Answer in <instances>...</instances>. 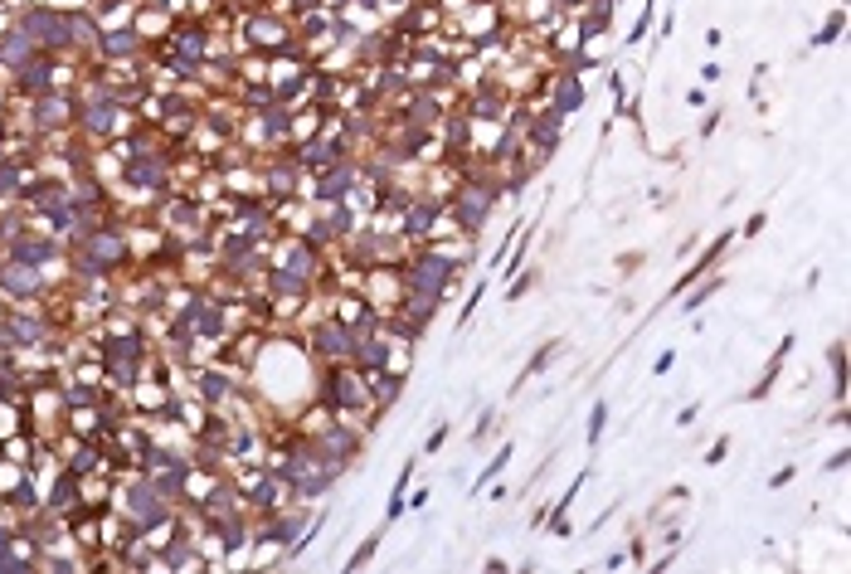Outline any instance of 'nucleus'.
I'll return each mask as SVG.
<instances>
[{
  "label": "nucleus",
  "instance_id": "nucleus-1",
  "mask_svg": "<svg viewBox=\"0 0 851 574\" xmlns=\"http://www.w3.org/2000/svg\"><path fill=\"white\" fill-rule=\"evenodd\" d=\"M448 229L458 234V239H481L487 234L491 215L501 209L506 200V171H496V166H472V171L462 176H448Z\"/></svg>",
  "mask_w": 851,
  "mask_h": 574
},
{
  "label": "nucleus",
  "instance_id": "nucleus-2",
  "mask_svg": "<svg viewBox=\"0 0 851 574\" xmlns=\"http://www.w3.org/2000/svg\"><path fill=\"white\" fill-rule=\"evenodd\" d=\"M311 399L321 404V409H331L336 418H360L365 428H380L375 404H370V385H365V375L350 366V360H336V366H311Z\"/></svg>",
  "mask_w": 851,
  "mask_h": 574
},
{
  "label": "nucleus",
  "instance_id": "nucleus-3",
  "mask_svg": "<svg viewBox=\"0 0 851 574\" xmlns=\"http://www.w3.org/2000/svg\"><path fill=\"white\" fill-rule=\"evenodd\" d=\"M15 25L39 45V54H54V59H74L68 5H54V0H25V5L15 10Z\"/></svg>",
  "mask_w": 851,
  "mask_h": 574
},
{
  "label": "nucleus",
  "instance_id": "nucleus-4",
  "mask_svg": "<svg viewBox=\"0 0 851 574\" xmlns=\"http://www.w3.org/2000/svg\"><path fill=\"white\" fill-rule=\"evenodd\" d=\"M297 341H302V351L311 356V366H336V360H350V351H356V331H350L331 307L311 317Z\"/></svg>",
  "mask_w": 851,
  "mask_h": 574
},
{
  "label": "nucleus",
  "instance_id": "nucleus-5",
  "mask_svg": "<svg viewBox=\"0 0 851 574\" xmlns=\"http://www.w3.org/2000/svg\"><path fill=\"white\" fill-rule=\"evenodd\" d=\"M360 186H365V180H360V161L346 156V161L326 166L321 176H307L302 180V205L326 209V205H340V200H356Z\"/></svg>",
  "mask_w": 851,
  "mask_h": 574
},
{
  "label": "nucleus",
  "instance_id": "nucleus-6",
  "mask_svg": "<svg viewBox=\"0 0 851 574\" xmlns=\"http://www.w3.org/2000/svg\"><path fill=\"white\" fill-rule=\"evenodd\" d=\"M443 224H448V195H429V190H419L414 200H409V209L400 219H394V229L404 234V244L414 248V244H429L443 234Z\"/></svg>",
  "mask_w": 851,
  "mask_h": 574
},
{
  "label": "nucleus",
  "instance_id": "nucleus-7",
  "mask_svg": "<svg viewBox=\"0 0 851 574\" xmlns=\"http://www.w3.org/2000/svg\"><path fill=\"white\" fill-rule=\"evenodd\" d=\"M151 54V39L137 30L132 20L127 25H97V45H93V59H103V64H141Z\"/></svg>",
  "mask_w": 851,
  "mask_h": 574
},
{
  "label": "nucleus",
  "instance_id": "nucleus-8",
  "mask_svg": "<svg viewBox=\"0 0 851 574\" xmlns=\"http://www.w3.org/2000/svg\"><path fill=\"white\" fill-rule=\"evenodd\" d=\"M0 297H5V302H25V307L45 302L49 297V273L35 268V263H20V258L0 254Z\"/></svg>",
  "mask_w": 851,
  "mask_h": 574
},
{
  "label": "nucleus",
  "instance_id": "nucleus-9",
  "mask_svg": "<svg viewBox=\"0 0 851 574\" xmlns=\"http://www.w3.org/2000/svg\"><path fill=\"white\" fill-rule=\"evenodd\" d=\"M541 103H550L560 117H574V112L589 103L584 74H564V68H550V83H545V97H541Z\"/></svg>",
  "mask_w": 851,
  "mask_h": 574
},
{
  "label": "nucleus",
  "instance_id": "nucleus-10",
  "mask_svg": "<svg viewBox=\"0 0 851 574\" xmlns=\"http://www.w3.org/2000/svg\"><path fill=\"white\" fill-rule=\"evenodd\" d=\"M35 54H39V45L15 25V15H10L5 25H0V78H10L15 68H25Z\"/></svg>",
  "mask_w": 851,
  "mask_h": 574
},
{
  "label": "nucleus",
  "instance_id": "nucleus-11",
  "mask_svg": "<svg viewBox=\"0 0 851 574\" xmlns=\"http://www.w3.org/2000/svg\"><path fill=\"white\" fill-rule=\"evenodd\" d=\"M793 346H798V336H784V341H778V351L769 356V360H764V370H759V380L755 385H749L745 389V404H764V399H769L774 395V389H778V380H784V366H788V356H793Z\"/></svg>",
  "mask_w": 851,
  "mask_h": 574
},
{
  "label": "nucleus",
  "instance_id": "nucleus-12",
  "mask_svg": "<svg viewBox=\"0 0 851 574\" xmlns=\"http://www.w3.org/2000/svg\"><path fill=\"white\" fill-rule=\"evenodd\" d=\"M365 385H370V404H375V414H390L394 404L404 399V385H409V370L404 366H390V370H375V375H365Z\"/></svg>",
  "mask_w": 851,
  "mask_h": 574
},
{
  "label": "nucleus",
  "instance_id": "nucleus-13",
  "mask_svg": "<svg viewBox=\"0 0 851 574\" xmlns=\"http://www.w3.org/2000/svg\"><path fill=\"white\" fill-rule=\"evenodd\" d=\"M560 356H564V341H545V346H535V351H531V360L521 366V375L511 380V389H506V395H521V389H526V385H531L541 370H550V366H555Z\"/></svg>",
  "mask_w": 851,
  "mask_h": 574
},
{
  "label": "nucleus",
  "instance_id": "nucleus-14",
  "mask_svg": "<svg viewBox=\"0 0 851 574\" xmlns=\"http://www.w3.org/2000/svg\"><path fill=\"white\" fill-rule=\"evenodd\" d=\"M487 292H491V273H477L472 287H467L462 302H458V317H452V331H458V336L472 327V317H477V307H481V297H487Z\"/></svg>",
  "mask_w": 851,
  "mask_h": 574
},
{
  "label": "nucleus",
  "instance_id": "nucleus-15",
  "mask_svg": "<svg viewBox=\"0 0 851 574\" xmlns=\"http://www.w3.org/2000/svg\"><path fill=\"white\" fill-rule=\"evenodd\" d=\"M720 287H725V273H720V268H715V273H705L701 283H691V287H686V292H681V297H676V302H681V312H686V317H696V312H701V307L715 297Z\"/></svg>",
  "mask_w": 851,
  "mask_h": 574
},
{
  "label": "nucleus",
  "instance_id": "nucleus-16",
  "mask_svg": "<svg viewBox=\"0 0 851 574\" xmlns=\"http://www.w3.org/2000/svg\"><path fill=\"white\" fill-rule=\"evenodd\" d=\"M511 458H516V443H511V438H501V443H496V453H491V463L477 472V482H472V487H467V497L487 492V487H491V482H496V478H501V472L511 468Z\"/></svg>",
  "mask_w": 851,
  "mask_h": 574
},
{
  "label": "nucleus",
  "instance_id": "nucleus-17",
  "mask_svg": "<svg viewBox=\"0 0 851 574\" xmlns=\"http://www.w3.org/2000/svg\"><path fill=\"white\" fill-rule=\"evenodd\" d=\"M385 530H390V526H385V521H380V526L370 530V536H365V540L356 545V550H350V555H346V574H360V569H370V565H375V555H380V545H385Z\"/></svg>",
  "mask_w": 851,
  "mask_h": 574
},
{
  "label": "nucleus",
  "instance_id": "nucleus-18",
  "mask_svg": "<svg viewBox=\"0 0 851 574\" xmlns=\"http://www.w3.org/2000/svg\"><path fill=\"white\" fill-rule=\"evenodd\" d=\"M608 418H613V404L599 395V399L589 404V418H584V448H589V453H599V443H603V433H608Z\"/></svg>",
  "mask_w": 851,
  "mask_h": 574
},
{
  "label": "nucleus",
  "instance_id": "nucleus-19",
  "mask_svg": "<svg viewBox=\"0 0 851 574\" xmlns=\"http://www.w3.org/2000/svg\"><path fill=\"white\" fill-rule=\"evenodd\" d=\"M496 428H501V409H481L477 424L467 428V448H487L496 438Z\"/></svg>",
  "mask_w": 851,
  "mask_h": 574
},
{
  "label": "nucleus",
  "instance_id": "nucleus-20",
  "mask_svg": "<svg viewBox=\"0 0 851 574\" xmlns=\"http://www.w3.org/2000/svg\"><path fill=\"white\" fill-rule=\"evenodd\" d=\"M652 25H657V0H643V10H637V20H633V30L623 35V45L637 49V45H647V35H652Z\"/></svg>",
  "mask_w": 851,
  "mask_h": 574
},
{
  "label": "nucleus",
  "instance_id": "nucleus-21",
  "mask_svg": "<svg viewBox=\"0 0 851 574\" xmlns=\"http://www.w3.org/2000/svg\"><path fill=\"white\" fill-rule=\"evenodd\" d=\"M842 30H846V10H832V15L822 20V30H813L807 49H827V45H836V39H842Z\"/></svg>",
  "mask_w": 851,
  "mask_h": 574
},
{
  "label": "nucleus",
  "instance_id": "nucleus-22",
  "mask_svg": "<svg viewBox=\"0 0 851 574\" xmlns=\"http://www.w3.org/2000/svg\"><path fill=\"white\" fill-rule=\"evenodd\" d=\"M535 283H541V273H535V268H516V273H511V283H506V292H501V302H521Z\"/></svg>",
  "mask_w": 851,
  "mask_h": 574
},
{
  "label": "nucleus",
  "instance_id": "nucleus-23",
  "mask_svg": "<svg viewBox=\"0 0 851 574\" xmlns=\"http://www.w3.org/2000/svg\"><path fill=\"white\" fill-rule=\"evenodd\" d=\"M448 433H452V418H438V424H433V433L423 438V453H419V458H438V453H443Z\"/></svg>",
  "mask_w": 851,
  "mask_h": 574
},
{
  "label": "nucleus",
  "instance_id": "nucleus-24",
  "mask_svg": "<svg viewBox=\"0 0 851 574\" xmlns=\"http://www.w3.org/2000/svg\"><path fill=\"white\" fill-rule=\"evenodd\" d=\"M734 229H740V239H759V234L769 229V209H755V215H749L745 224H734Z\"/></svg>",
  "mask_w": 851,
  "mask_h": 574
},
{
  "label": "nucleus",
  "instance_id": "nucleus-25",
  "mask_svg": "<svg viewBox=\"0 0 851 574\" xmlns=\"http://www.w3.org/2000/svg\"><path fill=\"white\" fill-rule=\"evenodd\" d=\"M730 443H734L730 433H720V438H715L711 448H705V458H701V463H705V468H720V463L730 458Z\"/></svg>",
  "mask_w": 851,
  "mask_h": 574
},
{
  "label": "nucleus",
  "instance_id": "nucleus-26",
  "mask_svg": "<svg viewBox=\"0 0 851 574\" xmlns=\"http://www.w3.org/2000/svg\"><path fill=\"white\" fill-rule=\"evenodd\" d=\"M720 122H725V107L705 103V117H701V142H711V136L720 132Z\"/></svg>",
  "mask_w": 851,
  "mask_h": 574
},
{
  "label": "nucleus",
  "instance_id": "nucleus-27",
  "mask_svg": "<svg viewBox=\"0 0 851 574\" xmlns=\"http://www.w3.org/2000/svg\"><path fill=\"white\" fill-rule=\"evenodd\" d=\"M613 263H618V273H623V277H633V273L647 263V254H643V248H628V254H618Z\"/></svg>",
  "mask_w": 851,
  "mask_h": 574
},
{
  "label": "nucleus",
  "instance_id": "nucleus-28",
  "mask_svg": "<svg viewBox=\"0 0 851 574\" xmlns=\"http://www.w3.org/2000/svg\"><path fill=\"white\" fill-rule=\"evenodd\" d=\"M608 93H613V107H618V103H628V97H633V88H628V78H623L618 68H608Z\"/></svg>",
  "mask_w": 851,
  "mask_h": 574
},
{
  "label": "nucleus",
  "instance_id": "nucleus-29",
  "mask_svg": "<svg viewBox=\"0 0 851 574\" xmlns=\"http://www.w3.org/2000/svg\"><path fill=\"white\" fill-rule=\"evenodd\" d=\"M672 35H676V5H666L662 10V25H652L647 39H672Z\"/></svg>",
  "mask_w": 851,
  "mask_h": 574
},
{
  "label": "nucleus",
  "instance_id": "nucleus-30",
  "mask_svg": "<svg viewBox=\"0 0 851 574\" xmlns=\"http://www.w3.org/2000/svg\"><path fill=\"white\" fill-rule=\"evenodd\" d=\"M793 478H798V463H784L778 472H769V492H784V487H788Z\"/></svg>",
  "mask_w": 851,
  "mask_h": 574
},
{
  "label": "nucleus",
  "instance_id": "nucleus-31",
  "mask_svg": "<svg viewBox=\"0 0 851 574\" xmlns=\"http://www.w3.org/2000/svg\"><path fill=\"white\" fill-rule=\"evenodd\" d=\"M672 370H676V351H662L657 360H652V380H666Z\"/></svg>",
  "mask_w": 851,
  "mask_h": 574
},
{
  "label": "nucleus",
  "instance_id": "nucleus-32",
  "mask_svg": "<svg viewBox=\"0 0 851 574\" xmlns=\"http://www.w3.org/2000/svg\"><path fill=\"white\" fill-rule=\"evenodd\" d=\"M409 511H423V507H429V487H409Z\"/></svg>",
  "mask_w": 851,
  "mask_h": 574
},
{
  "label": "nucleus",
  "instance_id": "nucleus-33",
  "mask_svg": "<svg viewBox=\"0 0 851 574\" xmlns=\"http://www.w3.org/2000/svg\"><path fill=\"white\" fill-rule=\"evenodd\" d=\"M846 463H851V448H836V453L827 458V472H846Z\"/></svg>",
  "mask_w": 851,
  "mask_h": 574
},
{
  "label": "nucleus",
  "instance_id": "nucleus-34",
  "mask_svg": "<svg viewBox=\"0 0 851 574\" xmlns=\"http://www.w3.org/2000/svg\"><path fill=\"white\" fill-rule=\"evenodd\" d=\"M696 418H701V404H686V409L676 414V428H691V424H696Z\"/></svg>",
  "mask_w": 851,
  "mask_h": 574
},
{
  "label": "nucleus",
  "instance_id": "nucleus-35",
  "mask_svg": "<svg viewBox=\"0 0 851 574\" xmlns=\"http://www.w3.org/2000/svg\"><path fill=\"white\" fill-rule=\"evenodd\" d=\"M628 559H633V565H647V540H643V536H633V550H628Z\"/></svg>",
  "mask_w": 851,
  "mask_h": 574
},
{
  "label": "nucleus",
  "instance_id": "nucleus-36",
  "mask_svg": "<svg viewBox=\"0 0 851 574\" xmlns=\"http://www.w3.org/2000/svg\"><path fill=\"white\" fill-rule=\"evenodd\" d=\"M705 103H711V93H705V88H686V107H705Z\"/></svg>",
  "mask_w": 851,
  "mask_h": 574
},
{
  "label": "nucleus",
  "instance_id": "nucleus-37",
  "mask_svg": "<svg viewBox=\"0 0 851 574\" xmlns=\"http://www.w3.org/2000/svg\"><path fill=\"white\" fill-rule=\"evenodd\" d=\"M720 74H725V68H720L715 59H711V64H701V83H715Z\"/></svg>",
  "mask_w": 851,
  "mask_h": 574
},
{
  "label": "nucleus",
  "instance_id": "nucleus-38",
  "mask_svg": "<svg viewBox=\"0 0 851 574\" xmlns=\"http://www.w3.org/2000/svg\"><path fill=\"white\" fill-rule=\"evenodd\" d=\"M623 565H628V555H623V550H613V555L603 559V569H623Z\"/></svg>",
  "mask_w": 851,
  "mask_h": 574
},
{
  "label": "nucleus",
  "instance_id": "nucleus-39",
  "mask_svg": "<svg viewBox=\"0 0 851 574\" xmlns=\"http://www.w3.org/2000/svg\"><path fill=\"white\" fill-rule=\"evenodd\" d=\"M545 516H550V507H535V511H531V530H541V526H545Z\"/></svg>",
  "mask_w": 851,
  "mask_h": 574
}]
</instances>
